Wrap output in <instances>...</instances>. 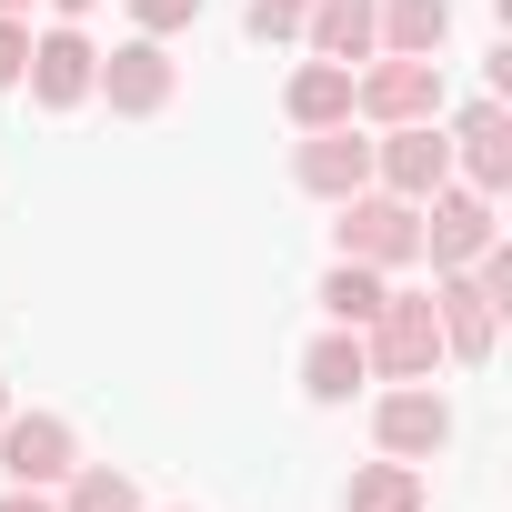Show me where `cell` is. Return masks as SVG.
Listing matches in <instances>:
<instances>
[{"label":"cell","instance_id":"1","mask_svg":"<svg viewBox=\"0 0 512 512\" xmlns=\"http://www.w3.org/2000/svg\"><path fill=\"white\" fill-rule=\"evenodd\" d=\"M332 241H342V262L412 272V262H422V201H402V191H352L342 221H332Z\"/></svg>","mask_w":512,"mask_h":512},{"label":"cell","instance_id":"2","mask_svg":"<svg viewBox=\"0 0 512 512\" xmlns=\"http://www.w3.org/2000/svg\"><path fill=\"white\" fill-rule=\"evenodd\" d=\"M352 121H362V131L442 121V61H402V51H372V71H352Z\"/></svg>","mask_w":512,"mask_h":512},{"label":"cell","instance_id":"3","mask_svg":"<svg viewBox=\"0 0 512 512\" xmlns=\"http://www.w3.org/2000/svg\"><path fill=\"white\" fill-rule=\"evenodd\" d=\"M362 352L382 382H432L442 372V322H432V292H382V312L362 322Z\"/></svg>","mask_w":512,"mask_h":512},{"label":"cell","instance_id":"4","mask_svg":"<svg viewBox=\"0 0 512 512\" xmlns=\"http://www.w3.org/2000/svg\"><path fill=\"white\" fill-rule=\"evenodd\" d=\"M492 241H502V221H492V191H472V181H442V191L422 201V262H432V272H472Z\"/></svg>","mask_w":512,"mask_h":512},{"label":"cell","instance_id":"5","mask_svg":"<svg viewBox=\"0 0 512 512\" xmlns=\"http://www.w3.org/2000/svg\"><path fill=\"white\" fill-rule=\"evenodd\" d=\"M121 121H151V111H171V91H181V61L151 41V31H131L121 51H101V81H91Z\"/></svg>","mask_w":512,"mask_h":512},{"label":"cell","instance_id":"6","mask_svg":"<svg viewBox=\"0 0 512 512\" xmlns=\"http://www.w3.org/2000/svg\"><path fill=\"white\" fill-rule=\"evenodd\" d=\"M91 81H101V51H91V31H81V21H51V31L31 41V71H21V91H31L41 111H81V101H91Z\"/></svg>","mask_w":512,"mask_h":512},{"label":"cell","instance_id":"7","mask_svg":"<svg viewBox=\"0 0 512 512\" xmlns=\"http://www.w3.org/2000/svg\"><path fill=\"white\" fill-rule=\"evenodd\" d=\"M71 462H81V432L61 412H0V472L11 482L51 492V482H71Z\"/></svg>","mask_w":512,"mask_h":512},{"label":"cell","instance_id":"8","mask_svg":"<svg viewBox=\"0 0 512 512\" xmlns=\"http://www.w3.org/2000/svg\"><path fill=\"white\" fill-rule=\"evenodd\" d=\"M372 442H382L392 462H432V452L452 442V402H442L432 382H392V392L372 402Z\"/></svg>","mask_w":512,"mask_h":512},{"label":"cell","instance_id":"9","mask_svg":"<svg viewBox=\"0 0 512 512\" xmlns=\"http://www.w3.org/2000/svg\"><path fill=\"white\" fill-rule=\"evenodd\" d=\"M442 181H452V141H442L432 121H402V131H382V141H372V191L432 201Z\"/></svg>","mask_w":512,"mask_h":512},{"label":"cell","instance_id":"10","mask_svg":"<svg viewBox=\"0 0 512 512\" xmlns=\"http://www.w3.org/2000/svg\"><path fill=\"white\" fill-rule=\"evenodd\" d=\"M432 322H442V362H492L502 342V302L472 272H432Z\"/></svg>","mask_w":512,"mask_h":512},{"label":"cell","instance_id":"11","mask_svg":"<svg viewBox=\"0 0 512 512\" xmlns=\"http://www.w3.org/2000/svg\"><path fill=\"white\" fill-rule=\"evenodd\" d=\"M292 181H302L312 201H352V191H372V141H362L352 121H332V131H302V151H292Z\"/></svg>","mask_w":512,"mask_h":512},{"label":"cell","instance_id":"12","mask_svg":"<svg viewBox=\"0 0 512 512\" xmlns=\"http://www.w3.org/2000/svg\"><path fill=\"white\" fill-rule=\"evenodd\" d=\"M442 141H452V171H462L472 191H502V181H512V121H502V101H492V91H482Z\"/></svg>","mask_w":512,"mask_h":512},{"label":"cell","instance_id":"13","mask_svg":"<svg viewBox=\"0 0 512 512\" xmlns=\"http://www.w3.org/2000/svg\"><path fill=\"white\" fill-rule=\"evenodd\" d=\"M382 0H312L302 11V41H312V61H342V71H362L372 51H382Z\"/></svg>","mask_w":512,"mask_h":512},{"label":"cell","instance_id":"14","mask_svg":"<svg viewBox=\"0 0 512 512\" xmlns=\"http://www.w3.org/2000/svg\"><path fill=\"white\" fill-rule=\"evenodd\" d=\"M362 382H372V352H362V332H342V322H332V332L302 352V392H312V402H352Z\"/></svg>","mask_w":512,"mask_h":512},{"label":"cell","instance_id":"15","mask_svg":"<svg viewBox=\"0 0 512 512\" xmlns=\"http://www.w3.org/2000/svg\"><path fill=\"white\" fill-rule=\"evenodd\" d=\"M382 51H402V61H442V41H452V0H382Z\"/></svg>","mask_w":512,"mask_h":512},{"label":"cell","instance_id":"16","mask_svg":"<svg viewBox=\"0 0 512 512\" xmlns=\"http://www.w3.org/2000/svg\"><path fill=\"white\" fill-rule=\"evenodd\" d=\"M282 111H292L302 131L352 121V71H342V61H302V71H292V91H282Z\"/></svg>","mask_w":512,"mask_h":512},{"label":"cell","instance_id":"17","mask_svg":"<svg viewBox=\"0 0 512 512\" xmlns=\"http://www.w3.org/2000/svg\"><path fill=\"white\" fill-rule=\"evenodd\" d=\"M342 512H422V462H362L352 482H342Z\"/></svg>","mask_w":512,"mask_h":512},{"label":"cell","instance_id":"18","mask_svg":"<svg viewBox=\"0 0 512 512\" xmlns=\"http://www.w3.org/2000/svg\"><path fill=\"white\" fill-rule=\"evenodd\" d=\"M382 292H392V282H382L372 262H332V272H322V312H332L342 332H362V322L382 312Z\"/></svg>","mask_w":512,"mask_h":512},{"label":"cell","instance_id":"19","mask_svg":"<svg viewBox=\"0 0 512 512\" xmlns=\"http://www.w3.org/2000/svg\"><path fill=\"white\" fill-rule=\"evenodd\" d=\"M61 512H141V482H131V472H111V462H71Z\"/></svg>","mask_w":512,"mask_h":512},{"label":"cell","instance_id":"20","mask_svg":"<svg viewBox=\"0 0 512 512\" xmlns=\"http://www.w3.org/2000/svg\"><path fill=\"white\" fill-rule=\"evenodd\" d=\"M302 11L312 0H241V31L251 41H302Z\"/></svg>","mask_w":512,"mask_h":512},{"label":"cell","instance_id":"21","mask_svg":"<svg viewBox=\"0 0 512 512\" xmlns=\"http://www.w3.org/2000/svg\"><path fill=\"white\" fill-rule=\"evenodd\" d=\"M21 71H31V21L0 11V91H21Z\"/></svg>","mask_w":512,"mask_h":512},{"label":"cell","instance_id":"22","mask_svg":"<svg viewBox=\"0 0 512 512\" xmlns=\"http://www.w3.org/2000/svg\"><path fill=\"white\" fill-rule=\"evenodd\" d=\"M131 21H141L151 41H171V31H191V21H201V0H131Z\"/></svg>","mask_w":512,"mask_h":512},{"label":"cell","instance_id":"23","mask_svg":"<svg viewBox=\"0 0 512 512\" xmlns=\"http://www.w3.org/2000/svg\"><path fill=\"white\" fill-rule=\"evenodd\" d=\"M0 512H61L51 492H31V482H11V492H0Z\"/></svg>","mask_w":512,"mask_h":512},{"label":"cell","instance_id":"24","mask_svg":"<svg viewBox=\"0 0 512 512\" xmlns=\"http://www.w3.org/2000/svg\"><path fill=\"white\" fill-rule=\"evenodd\" d=\"M51 11H61V21H91V11H101V0H51Z\"/></svg>","mask_w":512,"mask_h":512},{"label":"cell","instance_id":"25","mask_svg":"<svg viewBox=\"0 0 512 512\" xmlns=\"http://www.w3.org/2000/svg\"><path fill=\"white\" fill-rule=\"evenodd\" d=\"M0 11H31V0H0Z\"/></svg>","mask_w":512,"mask_h":512},{"label":"cell","instance_id":"26","mask_svg":"<svg viewBox=\"0 0 512 512\" xmlns=\"http://www.w3.org/2000/svg\"><path fill=\"white\" fill-rule=\"evenodd\" d=\"M0 412H11V382H0Z\"/></svg>","mask_w":512,"mask_h":512},{"label":"cell","instance_id":"27","mask_svg":"<svg viewBox=\"0 0 512 512\" xmlns=\"http://www.w3.org/2000/svg\"><path fill=\"white\" fill-rule=\"evenodd\" d=\"M181 512H191V502H181Z\"/></svg>","mask_w":512,"mask_h":512}]
</instances>
